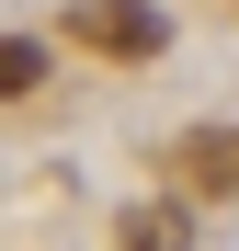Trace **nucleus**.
I'll use <instances>...</instances> for the list:
<instances>
[{
    "label": "nucleus",
    "instance_id": "obj_1",
    "mask_svg": "<svg viewBox=\"0 0 239 251\" xmlns=\"http://www.w3.org/2000/svg\"><path fill=\"white\" fill-rule=\"evenodd\" d=\"M68 46H91V57H159L171 46V23L148 12V0H68Z\"/></svg>",
    "mask_w": 239,
    "mask_h": 251
},
{
    "label": "nucleus",
    "instance_id": "obj_4",
    "mask_svg": "<svg viewBox=\"0 0 239 251\" xmlns=\"http://www.w3.org/2000/svg\"><path fill=\"white\" fill-rule=\"evenodd\" d=\"M34 80H46V46H34V34H12V46H0V92H12V103H23V92H34Z\"/></svg>",
    "mask_w": 239,
    "mask_h": 251
},
{
    "label": "nucleus",
    "instance_id": "obj_3",
    "mask_svg": "<svg viewBox=\"0 0 239 251\" xmlns=\"http://www.w3.org/2000/svg\"><path fill=\"white\" fill-rule=\"evenodd\" d=\"M126 251H182V205H137V217H126Z\"/></svg>",
    "mask_w": 239,
    "mask_h": 251
},
{
    "label": "nucleus",
    "instance_id": "obj_2",
    "mask_svg": "<svg viewBox=\"0 0 239 251\" xmlns=\"http://www.w3.org/2000/svg\"><path fill=\"white\" fill-rule=\"evenodd\" d=\"M182 183H205V194H239V137L194 126V137H182Z\"/></svg>",
    "mask_w": 239,
    "mask_h": 251
}]
</instances>
